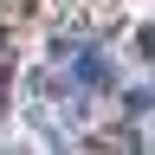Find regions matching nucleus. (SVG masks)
Wrapping results in <instances>:
<instances>
[{
  "instance_id": "f257e3e1",
  "label": "nucleus",
  "mask_w": 155,
  "mask_h": 155,
  "mask_svg": "<svg viewBox=\"0 0 155 155\" xmlns=\"http://www.w3.org/2000/svg\"><path fill=\"white\" fill-rule=\"evenodd\" d=\"M71 78H78L84 91H110V58H104V52H78V58H71Z\"/></svg>"
},
{
  "instance_id": "f03ea898",
  "label": "nucleus",
  "mask_w": 155,
  "mask_h": 155,
  "mask_svg": "<svg viewBox=\"0 0 155 155\" xmlns=\"http://www.w3.org/2000/svg\"><path fill=\"white\" fill-rule=\"evenodd\" d=\"M0 65H7V26H0Z\"/></svg>"
}]
</instances>
